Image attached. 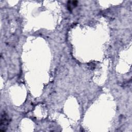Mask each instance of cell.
<instances>
[{"instance_id":"6da1fadb","label":"cell","mask_w":132,"mask_h":132,"mask_svg":"<svg viewBox=\"0 0 132 132\" xmlns=\"http://www.w3.org/2000/svg\"><path fill=\"white\" fill-rule=\"evenodd\" d=\"M9 117L8 114L4 111L1 113V122H0V131H5L6 130L9 124Z\"/></svg>"}]
</instances>
